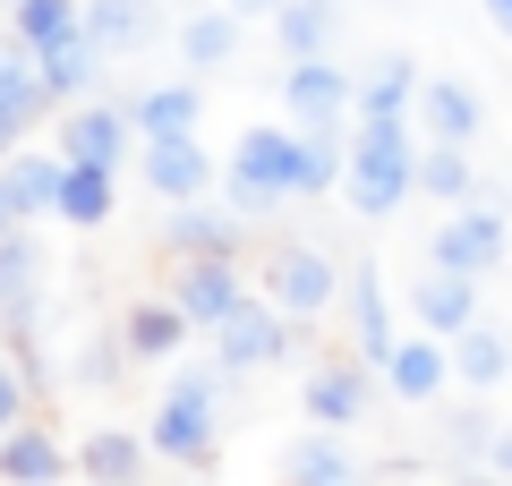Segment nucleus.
<instances>
[{
  "label": "nucleus",
  "mask_w": 512,
  "mask_h": 486,
  "mask_svg": "<svg viewBox=\"0 0 512 486\" xmlns=\"http://www.w3.org/2000/svg\"><path fill=\"white\" fill-rule=\"evenodd\" d=\"M128 128H137V120H128V111H103V103L69 111V128H60V137H69V145H60V162H94V171H111V162L128 154Z\"/></svg>",
  "instance_id": "dca6fc26"
},
{
  "label": "nucleus",
  "mask_w": 512,
  "mask_h": 486,
  "mask_svg": "<svg viewBox=\"0 0 512 486\" xmlns=\"http://www.w3.org/2000/svg\"><path fill=\"white\" fill-rule=\"evenodd\" d=\"M231 222H214V214H197V205H180V222H171V248L180 256H231Z\"/></svg>",
  "instance_id": "c756f323"
},
{
  "label": "nucleus",
  "mask_w": 512,
  "mask_h": 486,
  "mask_svg": "<svg viewBox=\"0 0 512 486\" xmlns=\"http://www.w3.org/2000/svg\"><path fill=\"white\" fill-rule=\"evenodd\" d=\"M60 171H69V162H52V154H18L9 171H0V188H9L18 214H52L60 205Z\"/></svg>",
  "instance_id": "393cba45"
},
{
  "label": "nucleus",
  "mask_w": 512,
  "mask_h": 486,
  "mask_svg": "<svg viewBox=\"0 0 512 486\" xmlns=\"http://www.w3.org/2000/svg\"><path fill=\"white\" fill-rule=\"evenodd\" d=\"M342 188H350V205H359L367 222L402 214V197L419 188V145H410V120H359Z\"/></svg>",
  "instance_id": "f257e3e1"
},
{
  "label": "nucleus",
  "mask_w": 512,
  "mask_h": 486,
  "mask_svg": "<svg viewBox=\"0 0 512 486\" xmlns=\"http://www.w3.org/2000/svg\"><path fill=\"white\" fill-rule=\"evenodd\" d=\"M342 299H350V324H359V359H367V367H384L402 333H393V307H384L376 265H350V290H342Z\"/></svg>",
  "instance_id": "2eb2a0df"
},
{
  "label": "nucleus",
  "mask_w": 512,
  "mask_h": 486,
  "mask_svg": "<svg viewBox=\"0 0 512 486\" xmlns=\"http://www.w3.org/2000/svg\"><path fill=\"white\" fill-rule=\"evenodd\" d=\"M419 120H427V145H470L478 120H487V103H478V86H461V77H427Z\"/></svg>",
  "instance_id": "ddd939ff"
},
{
  "label": "nucleus",
  "mask_w": 512,
  "mask_h": 486,
  "mask_svg": "<svg viewBox=\"0 0 512 486\" xmlns=\"http://www.w3.org/2000/svg\"><path fill=\"white\" fill-rule=\"evenodd\" d=\"M333 26H342V18H333V0H282V9H274V35H282L291 60H325L333 52Z\"/></svg>",
  "instance_id": "6ab92c4d"
},
{
  "label": "nucleus",
  "mask_w": 512,
  "mask_h": 486,
  "mask_svg": "<svg viewBox=\"0 0 512 486\" xmlns=\"http://www.w3.org/2000/svg\"><path fill=\"white\" fill-rule=\"evenodd\" d=\"M282 103H291L299 128H342V111H359V86H350V77L333 69V52H325V60H291V69H282Z\"/></svg>",
  "instance_id": "39448f33"
},
{
  "label": "nucleus",
  "mask_w": 512,
  "mask_h": 486,
  "mask_svg": "<svg viewBox=\"0 0 512 486\" xmlns=\"http://www.w3.org/2000/svg\"><path fill=\"white\" fill-rule=\"evenodd\" d=\"M495 478L512 486V427H495Z\"/></svg>",
  "instance_id": "72a5a7b5"
},
{
  "label": "nucleus",
  "mask_w": 512,
  "mask_h": 486,
  "mask_svg": "<svg viewBox=\"0 0 512 486\" xmlns=\"http://www.w3.org/2000/svg\"><path fill=\"white\" fill-rule=\"evenodd\" d=\"M0 469H9L18 486H43V478H52V444H43V435H9V452H0Z\"/></svg>",
  "instance_id": "2f4dec72"
},
{
  "label": "nucleus",
  "mask_w": 512,
  "mask_h": 486,
  "mask_svg": "<svg viewBox=\"0 0 512 486\" xmlns=\"http://www.w3.org/2000/svg\"><path fill=\"white\" fill-rule=\"evenodd\" d=\"M9 35L43 60V52H60V43L86 35V0H9Z\"/></svg>",
  "instance_id": "4468645a"
},
{
  "label": "nucleus",
  "mask_w": 512,
  "mask_h": 486,
  "mask_svg": "<svg viewBox=\"0 0 512 486\" xmlns=\"http://www.w3.org/2000/svg\"><path fill=\"white\" fill-rule=\"evenodd\" d=\"M9 418H18V376L0 367V427H9Z\"/></svg>",
  "instance_id": "f704fd0d"
},
{
  "label": "nucleus",
  "mask_w": 512,
  "mask_h": 486,
  "mask_svg": "<svg viewBox=\"0 0 512 486\" xmlns=\"http://www.w3.org/2000/svg\"><path fill=\"white\" fill-rule=\"evenodd\" d=\"M419 188L436 205H470V145H427L419 154Z\"/></svg>",
  "instance_id": "cd10ccee"
},
{
  "label": "nucleus",
  "mask_w": 512,
  "mask_h": 486,
  "mask_svg": "<svg viewBox=\"0 0 512 486\" xmlns=\"http://www.w3.org/2000/svg\"><path fill=\"white\" fill-rule=\"evenodd\" d=\"M180 52H188V69H222L239 52V9H197L180 26Z\"/></svg>",
  "instance_id": "a878e982"
},
{
  "label": "nucleus",
  "mask_w": 512,
  "mask_h": 486,
  "mask_svg": "<svg viewBox=\"0 0 512 486\" xmlns=\"http://www.w3.org/2000/svg\"><path fill=\"white\" fill-rule=\"evenodd\" d=\"M94 469H103V486H128L137 478V444H128V435H103V444H94Z\"/></svg>",
  "instance_id": "473e14b6"
},
{
  "label": "nucleus",
  "mask_w": 512,
  "mask_h": 486,
  "mask_svg": "<svg viewBox=\"0 0 512 486\" xmlns=\"http://www.w3.org/2000/svg\"><path fill=\"white\" fill-rule=\"evenodd\" d=\"M128 359H171V350L188 342V316H180V299H146V307H128Z\"/></svg>",
  "instance_id": "4be33fe9"
},
{
  "label": "nucleus",
  "mask_w": 512,
  "mask_h": 486,
  "mask_svg": "<svg viewBox=\"0 0 512 486\" xmlns=\"http://www.w3.org/2000/svg\"><path fill=\"white\" fill-rule=\"evenodd\" d=\"M231 197L239 214H274V205L308 197V128H248L231 154Z\"/></svg>",
  "instance_id": "f03ea898"
},
{
  "label": "nucleus",
  "mask_w": 512,
  "mask_h": 486,
  "mask_svg": "<svg viewBox=\"0 0 512 486\" xmlns=\"http://www.w3.org/2000/svg\"><path fill=\"white\" fill-rule=\"evenodd\" d=\"M9 222H18V205H9V188H0V239H9Z\"/></svg>",
  "instance_id": "e433bc0d"
},
{
  "label": "nucleus",
  "mask_w": 512,
  "mask_h": 486,
  "mask_svg": "<svg viewBox=\"0 0 512 486\" xmlns=\"http://www.w3.org/2000/svg\"><path fill=\"white\" fill-rule=\"evenodd\" d=\"M154 444H163V452H180V461L214 444V384H205V376H188L180 393L163 401V418H154Z\"/></svg>",
  "instance_id": "f8f14e48"
},
{
  "label": "nucleus",
  "mask_w": 512,
  "mask_h": 486,
  "mask_svg": "<svg viewBox=\"0 0 512 486\" xmlns=\"http://www.w3.org/2000/svg\"><path fill=\"white\" fill-rule=\"evenodd\" d=\"M35 69H43V86H52V94H86V86H94V69H103V43L77 35V43H60V52H43Z\"/></svg>",
  "instance_id": "c85d7f7f"
},
{
  "label": "nucleus",
  "mask_w": 512,
  "mask_h": 486,
  "mask_svg": "<svg viewBox=\"0 0 512 486\" xmlns=\"http://www.w3.org/2000/svg\"><path fill=\"white\" fill-rule=\"evenodd\" d=\"M146 188L163 205H197L205 188H214V154H205L197 137H154L146 145Z\"/></svg>",
  "instance_id": "1a4fd4ad"
},
{
  "label": "nucleus",
  "mask_w": 512,
  "mask_h": 486,
  "mask_svg": "<svg viewBox=\"0 0 512 486\" xmlns=\"http://www.w3.org/2000/svg\"><path fill=\"white\" fill-rule=\"evenodd\" d=\"M60 222H77V231H94V222H111V171H94V162H69L60 171Z\"/></svg>",
  "instance_id": "5701e85b"
},
{
  "label": "nucleus",
  "mask_w": 512,
  "mask_h": 486,
  "mask_svg": "<svg viewBox=\"0 0 512 486\" xmlns=\"http://www.w3.org/2000/svg\"><path fill=\"white\" fill-rule=\"evenodd\" d=\"M461 486H504V478H461Z\"/></svg>",
  "instance_id": "58836bf2"
},
{
  "label": "nucleus",
  "mask_w": 512,
  "mask_h": 486,
  "mask_svg": "<svg viewBox=\"0 0 512 486\" xmlns=\"http://www.w3.org/2000/svg\"><path fill=\"white\" fill-rule=\"evenodd\" d=\"M231 9H265V18H274V9H282V0H231Z\"/></svg>",
  "instance_id": "4c0bfd02"
},
{
  "label": "nucleus",
  "mask_w": 512,
  "mask_h": 486,
  "mask_svg": "<svg viewBox=\"0 0 512 486\" xmlns=\"http://www.w3.org/2000/svg\"><path fill=\"white\" fill-rule=\"evenodd\" d=\"M197 86H146V94H137V111H128V120H137V137H197Z\"/></svg>",
  "instance_id": "aec40b11"
},
{
  "label": "nucleus",
  "mask_w": 512,
  "mask_h": 486,
  "mask_svg": "<svg viewBox=\"0 0 512 486\" xmlns=\"http://www.w3.org/2000/svg\"><path fill=\"white\" fill-rule=\"evenodd\" d=\"M487 26H495L504 43H512V0H487Z\"/></svg>",
  "instance_id": "c9c22d12"
},
{
  "label": "nucleus",
  "mask_w": 512,
  "mask_h": 486,
  "mask_svg": "<svg viewBox=\"0 0 512 486\" xmlns=\"http://www.w3.org/2000/svg\"><path fill=\"white\" fill-rule=\"evenodd\" d=\"M43 94H52V86H43V69H26V43H18V52H0V145L26 137V120L43 111Z\"/></svg>",
  "instance_id": "a211bd4d"
},
{
  "label": "nucleus",
  "mask_w": 512,
  "mask_h": 486,
  "mask_svg": "<svg viewBox=\"0 0 512 486\" xmlns=\"http://www.w3.org/2000/svg\"><path fill=\"white\" fill-rule=\"evenodd\" d=\"M171 299H180V316H188V324H205V333H214V324H231L239 307H248V282H239L231 256H188Z\"/></svg>",
  "instance_id": "423d86ee"
},
{
  "label": "nucleus",
  "mask_w": 512,
  "mask_h": 486,
  "mask_svg": "<svg viewBox=\"0 0 512 486\" xmlns=\"http://www.w3.org/2000/svg\"><path fill=\"white\" fill-rule=\"evenodd\" d=\"M419 94H427L419 60H410V52H384L376 69L359 77V120H410V111H419Z\"/></svg>",
  "instance_id": "9b49d317"
},
{
  "label": "nucleus",
  "mask_w": 512,
  "mask_h": 486,
  "mask_svg": "<svg viewBox=\"0 0 512 486\" xmlns=\"http://www.w3.org/2000/svg\"><path fill=\"white\" fill-rule=\"evenodd\" d=\"M299 410H308L325 435H333V427H350V418H367V367H316Z\"/></svg>",
  "instance_id": "f3484780"
},
{
  "label": "nucleus",
  "mask_w": 512,
  "mask_h": 486,
  "mask_svg": "<svg viewBox=\"0 0 512 486\" xmlns=\"http://www.w3.org/2000/svg\"><path fill=\"white\" fill-rule=\"evenodd\" d=\"M453 376L470 384V393H495V384L512 376V342L495 333V324H470V333L453 342Z\"/></svg>",
  "instance_id": "412c9836"
},
{
  "label": "nucleus",
  "mask_w": 512,
  "mask_h": 486,
  "mask_svg": "<svg viewBox=\"0 0 512 486\" xmlns=\"http://www.w3.org/2000/svg\"><path fill=\"white\" fill-rule=\"evenodd\" d=\"M384 384H393L410 410H427V401H444V384H461V376H453V350H444L436 333H419V342H393V359H384Z\"/></svg>",
  "instance_id": "9d476101"
},
{
  "label": "nucleus",
  "mask_w": 512,
  "mask_h": 486,
  "mask_svg": "<svg viewBox=\"0 0 512 486\" xmlns=\"http://www.w3.org/2000/svg\"><path fill=\"white\" fill-rule=\"evenodd\" d=\"M282 342H291V316H282L274 299H248L231 324H214L222 367H274V359H282Z\"/></svg>",
  "instance_id": "6e6552de"
},
{
  "label": "nucleus",
  "mask_w": 512,
  "mask_h": 486,
  "mask_svg": "<svg viewBox=\"0 0 512 486\" xmlns=\"http://www.w3.org/2000/svg\"><path fill=\"white\" fill-rule=\"evenodd\" d=\"M291 486H359V461H350L333 435H308L291 452Z\"/></svg>",
  "instance_id": "bb28decb"
},
{
  "label": "nucleus",
  "mask_w": 512,
  "mask_h": 486,
  "mask_svg": "<svg viewBox=\"0 0 512 486\" xmlns=\"http://www.w3.org/2000/svg\"><path fill=\"white\" fill-rule=\"evenodd\" d=\"M410 316H419V333H436V342H461V333L478 324V282L427 265L419 282H410Z\"/></svg>",
  "instance_id": "0eeeda50"
},
{
  "label": "nucleus",
  "mask_w": 512,
  "mask_h": 486,
  "mask_svg": "<svg viewBox=\"0 0 512 486\" xmlns=\"http://www.w3.org/2000/svg\"><path fill=\"white\" fill-rule=\"evenodd\" d=\"M342 290H350V282L333 273V256H325V248H282L274 265H265V299H274L282 316H299V324H308V316H325V307L342 299Z\"/></svg>",
  "instance_id": "20e7f679"
},
{
  "label": "nucleus",
  "mask_w": 512,
  "mask_h": 486,
  "mask_svg": "<svg viewBox=\"0 0 512 486\" xmlns=\"http://www.w3.org/2000/svg\"><path fill=\"white\" fill-rule=\"evenodd\" d=\"M504 248H512V214H504V205H453V214L436 222V248H427V265L487 282V273H504Z\"/></svg>",
  "instance_id": "7ed1b4c3"
},
{
  "label": "nucleus",
  "mask_w": 512,
  "mask_h": 486,
  "mask_svg": "<svg viewBox=\"0 0 512 486\" xmlns=\"http://www.w3.org/2000/svg\"><path fill=\"white\" fill-rule=\"evenodd\" d=\"M154 35V0H86V43L120 52V43H146Z\"/></svg>",
  "instance_id": "b1692460"
},
{
  "label": "nucleus",
  "mask_w": 512,
  "mask_h": 486,
  "mask_svg": "<svg viewBox=\"0 0 512 486\" xmlns=\"http://www.w3.org/2000/svg\"><path fill=\"white\" fill-rule=\"evenodd\" d=\"M35 273H43V256L26 239H0V307L9 316H18V299H35Z\"/></svg>",
  "instance_id": "7c9ffc66"
}]
</instances>
